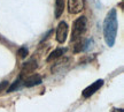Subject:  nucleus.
<instances>
[{
	"instance_id": "f257e3e1",
	"label": "nucleus",
	"mask_w": 124,
	"mask_h": 112,
	"mask_svg": "<svg viewBox=\"0 0 124 112\" xmlns=\"http://www.w3.org/2000/svg\"><path fill=\"white\" fill-rule=\"evenodd\" d=\"M117 29H118V22H117V12L115 8L110 9L107 14L106 19L103 21V38L106 44L111 47L114 46L117 36Z\"/></svg>"
},
{
	"instance_id": "f03ea898",
	"label": "nucleus",
	"mask_w": 124,
	"mask_h": 112,
	"mask_svg": "<svg viewBox=\"0 0 124 112\" xmlns=\"http://www.w3.org/2000/svg\"><path fill=\"white\" fill-rule=\"evenodd\" d=\"M87 29V20L85 16L76 19L72 24V32H71V42H77L82 38Z\"/></svg>"
},
{
	"instance_id": "7ed1b4c3",
	"label": "nucleus",
	"mask_w": 124,
	"mask_h": 112,
	"mask_svg": "<svg viewBox=\"0 0 124 112\" xmlns=\"http://www.w3.org/2000/svg\"><path fill=\"white\" fill-rule=\"evenodd\" d=\"M102 85H103V80H102V79L97 80L95 82H93L92 84H90L87 88H85V89L83 90V93H82L83 97H84V98H89V97H91L92 95H94L98 90L101 88Z\"/></svg>"
},
{
	"instance_id": "20e7f679",
	"label": "nucleus",
	"mask_w": 124,
	"mask_h": 112,
	"mask_svg": "<svg viewBox=\"0 0 124 112\" xmlns=\"http://www.w3.org/2000/svg\"><path fill=\"white\" fill-rule=\"evenodd\" d=\"M68 36V24L64 21H61L56 28V40L60 44H63Z\"/></svg>"
},
{
	"instance_id": "39448f33",
	"label": "nucleus",
	"mask_w": 124,
	"mask_h": 112,
	"mask_svg": "<svg viewBox=\"0 0 124 112\" xmlns=\"http://www.w3.org/2000/svg\"><path fill=\"white\" fill-rule=\"evenodd\" d=\"M84 9V0H68V10L70 14H78Z\"/></svg>"
},
{
	"instance_id": "423d86ee",
	"label": "nucleus",
	"mask_w": 124,
	"mask_h": 112,
	"mask_svg": "<svg viewBox=\"0 0 124 112\" xmlns=\"http://www.w3.org/2000/svg\"><path fill=\"white\" fill-rule=\"evenodd\" d=\"M43 79L41 76L38 74H33V75L27 76L25 79H23V85L27 87V88H31V87H35V85H39L41 84Z\"/></svg>"
},
{
	"instance_id": "0eeeda50",
	"label": "nucleus",
	"mask_w": 124,
	"mask_h": 112,
	"mask_svg": "<svg viewBox=\"0 0 124 112\" xmlns=\"http://www.w3.org/2000/svg\"><path fill=\"white\" fill-rule=\"evenodd\" d=\"M37 67H38V65H37V60L31 59V60H29L28 63L23 64L22 69H21V74H20V75L24 76V75H27V74H30V73H32L33 71H36V68Z\"/></svg>"
},
{
	"instance_id": "6e6552de",
	"label": "nucleus",
	"mask_w": 124,
	"mask_h": 112,
	"mask_svg": "<svg viewBox=\"0 0 124 112\" xmlns=\"http://www.w3.org/2000/svg\"><path fill=\"white\" fill-rule=\"evenodd\" d=\"M64 10V0H55V8H54V15L59 19Z\"/></svg>"
},
{
	"instance_id": "1a4fd4ad",
	"label": "nucleus",
	"mask_w": 124,
	"mask_h": 112,
	"mask_svg": "<svg viewBox=\"0 0 124 112\" xmlns=\"http://www.w3.org/2000/svg\"><path fill=\"white\" fill-rule=\"evenodd\" d=\"M67 51V49H62V47H59V49H55L53 51V52H51V54H49L48 57H47V59H46V61L47 63H49V61H52V60H54V59H58L60 58L62 54L64 53Z\"/></svg>"
},
{
	"instance_id": "9d476101",
	"label": "nucleus",
	"mask_w": 124,
	"mask_h": 112,
	"mask_svg": "<svg viewBox=\"0 0 124 112\" xmlns=\"http://www.w3.org/2000/svg\"><path fill=\"white\" fill-rule=\"evenodd\" d=\"M22 85H23V76L20 75L17 79L13 82V84L10 85V87H7V93H13L15 90L20 89Z\"/></svg>"
},
{
	"instance_id": "9b49d317",
	"label": "nucleus",
	"mask_w": 124,
	"mask_h": 112,
	"mask_svg": "<svg viewBox=\"0 0 124 112\" xmlns=\"http://www.w3.org/2000/svg\"><path fill=\"white\" fill-rule=\"evenodd\" d=\"M28 53H29V50H28L27 46H22V47H20L17 51V54L21 58H27Z\"/></svg>"
},
{
	"instance_id": "f8f14e48",
	"label": "nucleus",
	"mask_w": 124,
	"mask_h": 112,
	"mask_svg": "<svg viewBox=\"0 0 124 112\" xmlns=\"http://www.w3.org/2000/svg\"><path fill=\"white\" fill-rule=\"evenodd\" d=\"M8 81H2V82H0V91H2L5 90L7 87H8Z\"/></svg>"
},
{
	"instance_id": "ddd939ff",
	"label": "nucleus",
	"mask_w": 124,
	"mask_h": 112,
	"mask_svg": "<svg viewBox=\"0 0 124 112\" xmlns=\"http://www.w3.org/2000/svg\"><path fill=\"white\" fill-rule=\"evenodd\" d=\"M111 112H124L123 109H113Z\"/></svg>"
}]
</instances>
